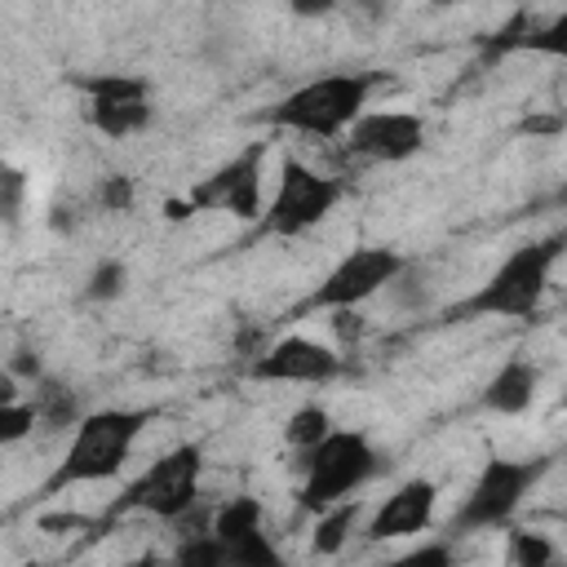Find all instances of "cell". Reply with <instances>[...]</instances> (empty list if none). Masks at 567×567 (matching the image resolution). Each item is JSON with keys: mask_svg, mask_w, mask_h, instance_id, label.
Instances as JSON below:
<instances>
[{"mask_svg": "<svg viewBox=\"0 0 567 567\" xmlns=\"http://www.w3.org/2000/svg\"><path fill=\"white\" fill-rule=\"evenodd\" d=\"M328 430H332L328 408H323V403H306V408H297V412L288 416V425H284V443L301 456V452H310Z\"/></svg>", "mask_w": 567, "mask_h": 567, "instance_id": "e0dca14e", "label": "cell"}, {"mask_svg": "<svg viewBox=\"0 0 567 567\" xmlns=\"http://www.w3.org/2000/svg\"><path fill=\"white\" fill-rule=\"evenodd\" d=\"M261 177H266V142H252L248 151H239L235 159H226L221 168L199 177L186 195H190L195 213H230L235 221H257L266 213Z\"/></svg>", "mask_w": 567, "mask_h": 567, "instance_id": "9c48e42d", "label": "cell"}, {"mask_svg": "<svg viewBox=\"0 0 567 567\" xmlns=\"http://www.w3.org/2000/svg\"><path fill=\"white\" fill-rule=\"evenodd\" d=\"M151 408H97L84 412L71 430V443L62 452V461L49 470V478L40 483V496H62L71 487H89V483H111L124 474L142 430L151 425Z\"/></svg>", "mask_w": 567, "mask_h": 567, "instance_id": "7a4b0ae2", "label": "cell"}, {"mask_svg": "<svg viewBox=\"0 0 567 567\" xmlns=\"http://www.w3.org/2000/svg\"><path fill=\"white\" fill-rule=\"evenodd\" d=\"M434 4H452V0H434Z\"/></svg>", "mask_w": 567, "mask_h": 567, "instance_id": "484cf974", "label": "cell"}, {"mask_svg": "<svg viewBox=\"0 0 567 567\" xmlns=\"http://www.w3.org/2000/svg\"><path fill=\"white\" fill-rule=\"evenodd\" d=\"M124 284H128V270H124V261H115V257H111V261H97V266H93V275H89V288H84V292H89L93 301H111V297H120V292H124Z\"/></svg>", "mask_w": 567, "mask_h": 567, "instance_id": "44dd1931", "label": "cell"}, {"mask_svg": "<svg viewBox=\"0 0 567 567\" xmlns=\"http://www.w3.org/2000/svg\"><path fill=\"white\" fill-rule=\"evenodd\" d=\"M540 394V368L532 359H505L487 385H483V408L496 412V416H523Z\"/></svg>", "mask_w": 567, "mask_h": 567, "instance_id": "9a60e30c", "label": "cell"}, {"mask_svg": "<svg viewBox=\"0 0 567 567\" xmlns=\"http://www.w3.org/2000/svg\"><path fill=\"white\" fill-rule=\"evenodd\" d=\"M213 536L226 545V563L239 567H270L279 563L275 545L266 540V509L257 496H230L226 505L213 509Z\"/></svg>", "mask_w": 567, "mask_h": 567, "instance_id": "5bb4252c", "label": "cell"}, {"mask_svg": "<svg viewBox=\"0 0 567 567\" xmlns=\"http://www.w3.org/2000/svg\"><path fill=\"white\" fill-rule=\"evenodd\" d=\"M337 372H341V354L306 332H288V337L270 341L248 363V377L270 381V385H328Z\"/></svg>", "mask_w": 567, "mask_h": 567, "instance_id": "7c38bea8", "label": "cell"}, {"mask_svg": "<svg viewBox=\"0 0 567 567\" xmlns=\"http://www.w3.org/2000/svg\"><path fill=\"white\" fill-rule=\"evenodd\" d=\"M164 217H168V221H186V217H195L190 195H182V199H164Z\"/></svg>", "mask_w": 567, "mask_h": 567, "instance_id": "603a6c76", "label": "cell"}, {"mask_svg": "<svg viewBox=\"0 0 567 567\" xmlns=\"http://www.w3.org/2000/svg\"><path fill=\"white\" fill-rule=\"evenodd\" d=\"M128 199H133V186H128V177H106L102 182V204L106 208H128Z\"/></svg>", "mask_w": 567, "mask_h": 567, "instance_id": "7402d4cb", "label": "cell"}, {"mask_svg": "<svg viewBox=\"0 0 567 567\" xmlns=\"http://www.w3.org/2000/svg\"><path fill=\"white\" fill-rule=\"evenodd\" d=\"M337 204H341V182L337 177L310 168L306 159H284L279 182L266 199V213L257 217V235L297 239V235L315 230Z\"/></svg>", "mask_w": 567, "mask_h": 567, "instance_id": "52a82bcc", "label": "cell"}, {"mask_svg": "<svg viewBox=\"0 0 567 567\" xmlns=\"http://www.w3.org/2000/svg\"><path fill=\"white\" fill-rule=\"evenodd\" d=\"M549 558H554V545L540 532H509L505 563H514V567H545Z\"/></svg>", "mask_w": 567, "mask_h": 567, "instance_id": "d6986e66", "label": "cell"}, {"mask_svg": "<svg viewBox=\"0 0 567 567\" xmlns=\"http://www.w3.org/2000/svg\"><path fill=\"white\" fill-rule=\"evenodd\" d=\"M35 416H40L35 403L4 394V403H0V443H22L35 430Z\"/></svg>", "mask_w": 567, "mask_h": 567, "instance_id": "ac0fdd59", "label": "cell"}, {"mask_svg": "<svg viewBox=\"0 0 567 567\" xmlns=\"http://www.w3.org/2000/svg\"><path fill=\"white\" fill-rule=\"evenodd\" d=\"M332 4H337V0H292V13H306V18H310V13H328Z\"/></svg>", "mask_w": 567, "mask_h": 567, "instance_id": "cb8c5ba5", "label": "cell"}, {"mask_svg": "<svg viewBox=\"0 0 567 567\" xmlns=\"http://www.w3.org/2000/svg\"><path fill=\"white\" fill-rule=\"evenodd\" d=\"M412 558H416V563H447V558H452V549H416Z\"/></svg>", "mask_w": 567, "mask_h": 567, "instance_id": "d4e9b609", "label": "cell"}, {"mask_svg": "<svg viewBox=\"0 0 567 567\" xmlns=\"http://www.w3.org/2000/svg\"><path fill=\"white\" fill-rule=\"evenodd\" d=\"M80 93H84V111H89V124L102 133V137H133L151 124L155 115V102H151V84L142 75H120V71H106V75H84L75 80Z\"/></svg>", "mask_w": 567, "mask_h": 567, "instance_id": "30bf717a", "label": "cell"}, {"mask_svg": "<svg viewBox=\"0 0 567 567\" xmlns=\"http://www.w3.org/2000/svg\"><path fill=\"white\" fill-rule=\"evenodd\" d=\"M346 146L350 155L372 159V164H403L425 146V120L399 106H368L346 128Z\"/></svg>", "mask_w": 567, "mask_h": 567, "instance_id": "8fae6325", "label": "cell"}, {"mask_svg": "<svg viewBox=\"0 0 567 567\" xmlns=\"http://www.w3.org/2000/svg\"><path fill=\"white\" fill-rule=\"evenodd\" d=\"M359 518H363V501L359 496H350V501H337V505H328V509H319L315 514V536H310V549L315 554H341L346 549V540H350V532L359 527Z\"/></svg>", "mask_w": 567, "mask_h": 567, "instance_id": "2e32d148", "label": "cell"}, {"mask_svg": "<svg viewBox=\"0 0 567 567\" xmlns=\"http://www.w3.org/2000/svg\"><path fill=\"white\" fill-rule=\"evenodd\" d=\"M523 49H532V53H545V58H567V9H563L558 18H549L545 27L527 31Z\"/></svg>", "mask_w": 567, "mask_h": 567, "instance_id": "ffe728a7", "label": "cell"}, {"mask_svg": "<svg viewBox=\"0 0 567 567\" xmlns=\"http://www.w3.org/2000/svg\"><path fill=\"white\" fill-rule=\"evenodd\" d=\"M377 465H381V456L363 430H337L332 425L310 452H301L297 505L306 514H319L337 501H350L377 474Z\"/></svg>", "mask_w": 567, "mask_h": 567, "instance_id": "277c9868", "label": "cell"}, {"mask_svg": "<svg viewBox=\"0 0 567 567\" xmlns=\"http://www.w3.org/2000/svg\"><path fill=\"white\" fill-rule=\"evenodd\" d=\"M199 478H204V443H195V439L173 443L137 478L124 483V492L111 501V514L186 518L199 501Z\"/></svg>", "mask_w": 567, "mask_h": 567, "instance_id": "5b68a950", "label": "cell"}, {"mask_svg": "<svg viewBox=\"0 0 567 567\" xmlns=\"http://www.w3.org/2000/svg\"><path fill=\"white\" fill-rule=\"evenodd\" d=\"M377 80L368 71H332V75H315L306 84H297L292 93H284L266 120L275 128L288 133H306V137H346V128L368 111Z\"/></svg>", "mask_w": 567, "mask_h": 567, "instance_id": "3957f363", "label": "cell"}, {"mask_svg": "<svg viewBox=\"0 0 567 567\" xmlns=\"http://www.w3.org/2000/svg\"><path fill=\"white\" fill-rule=\"evenodd\" d=\"M545 474V461H523V456H492L470 492L461 496L456 514H452V532H501L509 527V518L518 514V505L527 501V492L536 487V478Z\"/></svg>", "mask_w": 567, "mask_h": 567, "instance_id": "8992f818", "label": "cell"}, {"mask_svg": "<svg viewBox=\"0 0 567 567\" xmlns=\"http://www.w3.org/2000/svg\"><path fill=\"white\" fill-rule=\"evenodd\" d=\"M403 252L385 248V244H359L350 248L323 279L319 288L310 292L306 310H328V315H346V310H359L363 301H372L381 288H390L399 275H403Z\"/></svg>", "mask_w": 567, "mask_h": 567, "instance_id": "ba28073f", "label": "cell"}, {"mask_svg": "<svg viewBox=\"0 0 567 567\" xmlns=\"http://www.w3.org/2000/svg\"><path fill=\"white\" fill-rule=\"evenodd\" d=\"M563 252H567V226L509 248L496 261V270L483 275V284H474L456 306L443 310V319L447 323H461V319H536V310L549 292V275H554Z\"/></svg>", "mask_w": 567, "mask_h": 567, "instance_id": "6da1fadb", "label": "cell"}, {"mask_svg": "<svg viewBox=\"0 0 567 567\" xmlns=\"http://www.w3.org/2000/svg\"><path fill=\"white\" fill-rule=\"evenodd\" d=\"M439 518V483L434 478H403L385 501L372 505L368 523H363V540L368 545H385V540H408L430 532Z\"/></svg>", "mask_w": 567, "mask_h": 567, "instance_id": "4fadbf2b", "label": "cell"}]
</instances>
